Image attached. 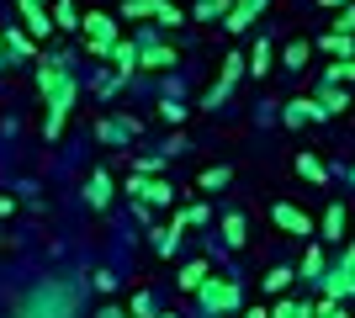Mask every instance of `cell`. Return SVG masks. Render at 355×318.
I'll use <instances>...</instances> for the list:
<instances>
[{"label":"cell","mask_w":355,"mask_h":318,"mask_svg":"<svg viewBox=\"0 0 355 318\" xmlns=\"http://www.w3.org/2000/svg\"><path fill=\"white\" fill-rule=\"evenodd\" d=\"M74 308H80L74 287H64V281H43L37 292H27V297H21L16 318H74Z\"/></svg>","instance_id":"6da1fadb"},{"label":"cell","mask_w":355,"mask_h":318,"mask_svg":"<svg viewBox=\"0 0 355 318\" xmlns=\"http://www.w3.org/2000/svg\"><path fill=\"white\" fill-rule=\"evenodd\" d=\"M191 297H196V308H202V318H234L239 308H244V287H239L234 276H212V271Z\"/></svg>","instance_id":"7a4b0ae2"},{"label":"cell","mask_w":355,"mask_h":318,"mask_svg":"<svg viewBox=\"0 0 355 318\" xmlns=\"http://www.w3.org/2000/svg\"><path fill=\"white\" fill-rule=\"evenodd\" d=\"M43 101H48V117H43V138L53 143V138H64V122H69V112H74V101H80V80L64 69L53 85L43 91Z\"/></svg>","instance_id":"3957f363"},{"label":"cell","mask_w":355,"mask_h":318,"mask_svg":"<svg viewBox=\"0 0 355 318\" xmlns=\"http://www.w3.org/2000/svg\"><path fill=\"white\" fill-rule=\"evenodd\" d=\"M80 32H85V53H90V59H106L112 43L122 37L117 16H106V11H85V16H80Z\"/></svg>","instance_id":"277c9868"},{"label":"cell","mask_w":355,"mask_h":318,"mask_svg":"<svg viewBox=\"0 0 355 318\" xmlns=\"http://www.w3.org/2000/svg\"><path fill=\"white\" fill-rule=\"evenodd\" d=\"M313 287L324 292V297H334V303H350L355 297V255H340L334 265H324V276Z\"/></svg>","instance_id":"5b68a950"},{"label":"cell","mask_w":355,"mask_h":318,"mask_svg":"<svg viewBox=\"0 0 355 318\" xmlns=\"http://www.w3.org/2000/svg\"><path fill=\"white\" fill-rule=\"evenodd\" d=\"M308 96L318 101L324 122H329V117H340V112H350V85H334V80H318V85H313Z\"/></svg>","instance_id":"8992f818"},{"label":"cell","mask_w":355,"mask_h":318,"mask_svg":"<svg viewBox=\"0 0 355 318\" xmlns=\"http://www.w3.org/2000/svg\"><path fill=\"white\" fill-rule=\"evenodd\" d=\"M180 64V48H170V43H154V37H138V69H175Z\"/></svg>","instance_id":"52a82bcc"},{"label":"cell","mask_w":355,"mask_h":318,"mask_svg":"<svg viewBox=\"0 0 355 318\" xmlns=\"http://www.w3.org/2000/svg\"><path fill=\"white\" fill-rule=\"evenodd\" d=\"M270 218H276V228H282V233H292V239H313V218L297 207V202H276V207H270Z\"/></svg>","instance_id":"ba28073f"},{"label":"cell","mask_w":355,"mask_h":318,"mask_svg":"<svg viewBox=\"0 0 355 318\" xmlns=\"http://www.w3.org/2000/svg\"><path fill=\"white\" fill-rule=\"evenodd\" d=\"M266 11V0H234V6H228V11H223V32H250L254 27V16Z\"/></svg>","instance_id":"9c48e42d"},{"label":"cell","mask_w":355,"mask_h":318,"mask_svg":"<svg viewBox=\"0 0 355 318\" xmlns=\"http://www.w3.org/2000/svg\"><path fill=\"white\" fill-rule=\"evenodd\" d=\"M106 64H112V75H117V80H133L138 75V43H133V37H117L112 53H106Z\"/></svg>","instance_id":"30bf717a"},{"label":"cell","mask_w":355,"mask_h":318,"mask_svg":"<svg viewBox=\"0 0 355 318\" xmlns=\"http://www.w3.org/2000/svg\"><path fill=\"white\" fill-rule=\"evenodd\" d=\"M308 122H324L318 101H313V96H292V101L282 106V127H308Z\"/></svg>","instance_id":"8fae6325"},{"label":"cell","mask_w":355,"mask_h":318,"mask_svg":"<svg viewBox=\"0 0 355 318\" xmlns=\"http://www.w3.org/2000/svg\"><path fill=\"white\" fill-rule=\"evenodd\" d=\"M345 228H350V207H345V202H329L324 218H318V233H324V244H345Z\"/></svg>","instance_id":"7c38bea8"},{"label":"cell","mask_w":355,"mask_h":318,"mask_svg":"<svg viewBox=\"0 0 355 318\" xmlns=\"http://www.w3.org/2000/svg\"><path fill=\"white\" fill-rule=\"evenodd\" d=\"M16 16L27 21L32 37H53V16L43 11V0H16Z\"/></svg>","instance_id":"4fadbf2b"},{"label":"cell","mask_w":355,"mask_h":318,"mask_svg":"<svg viewBox=\"0 0 355 318\" xmlns=\"http://www.w3.org/2000/svg\"><path fill=\"white\" fill-rule=\"evenodd\" d=\"M270 69H276V48H270V37H260V43L250 48V59H244V75H254V80H266Z\"/></svg>","instance_id":"5bb4252c"},{"label":"cell","mask_w":355,"mask_h":318,"mask_svg":"<svg viewBox=\"0 0 355 318\" xmlns=\"http://www.w3.org/2000/svg\"><path fill=\"white\" fill-rule=\"evenodd\" d=\"M112 197H117V186H112V175H106V170H96V175L85 181V202H90L96 212H106V207H112Z\"/></svg>","instance_id":"9a60e30c"},{"label":"cell","mask_w":355,"mask_h":318,"mask_svg":"<svg viewBox=\"0 0 355 318\" xmlns=\"http://www.w3.org/2000/svg\"><path fill=\"white\" fill-rule=\"evenodd\" d=\"M207 271H212V260H207V255H196V260H186V265H180V276H175V287L186 292V297H191V292L202 287V281H207Z\"/></svg>","instance_id":"2e32d148"},{"label":"cell","mask_w":355,"mask_h":318,"mask_svg":"<svg viewBox=\"0 0 355 318\" xmlns=\"http://www.w3.org/2000/svg\"><path fill=\"white\" fill-rule=\"evenodd\" d=\"M223 244H228V249H244V244H250V218H244V212H223Z\"/></svg>","instance_id":"e0dca14e"},{"label":"cell","mask_w":355,"mask_h":318,"mask_svg":"<svg viewBox=\"0 0 355 318\" xmlns=\"http://www.w3.org/2000/svg\"><path fill=\"white\" fill-rule=\"evenodd\" d=\"M318 48H324L329 59H355V32H334L329 27L324 37H318Z\"/></svg>","instance_id":"ac0fdd59"},{"label":"cell","mask_w":355,"mask_h":318,"mask_svg":"<svg viewBox=\"0 0 355 318\" xmlns=\"http://www.w3.org/2000/svg\"><path fill=\"white\" fill-rule=\"evenodd\" d=\"M144 202L148 207H170V202H175V186L164 181V175H144Z\"/></svg>","instance_id":"d6986e66"},{"label":"cell","mask_w":355,"mask_h":318,"mask_svg":"<svg viewBox=\"0 0 355 318\" xmlns=\"http://www.w3.org/2000/svg\"><path fill=\"white\" fill-rule=\"evenodd\" d=\"M324 265H329V255H324V249H318V244H308V255L297 260V276H302V281H308V287H313V281L324 276Z\"/></svg>","instance_id":"ffe728a7"},{"label":"cell","mask_w":355,"mask_h":318,"mask_svg":"<svg viewBox=\"0 0 355 318\" xmlns=\"http://www.w3.org/2000/svg\"><path fill=\"white\" fill-rule=\"evenodd\" d=\"M148 244H154V255H159V260H175L180 233H175V228H148Z\"/></svg>","instance_id":"44dd1931"},{"label":"cell","mask_w":355,"mask_h":318,"mask_svg":"<svg viewBox=\"0 0 355 318\" xmlns=\"http://www.w3.org/2000/svg\"><path fill=\"white\" fill-rule=\"evenodd\" d=\"M297 175H302V181H313V186H324V181H329V165L318 159V154H297Z\"/></svg>","instance_id":"7402d4cb"},{"label":"cell","mask_w":355,"mask_h":318,"mask_svg":"<svg viewBox=\"0 0 355 318\" xmlns=\"http://www.w3.org/2000/svg\"><path fill=\"white\" fill-rule=\"evenodd\" d=\"M53 21H59L53 32H80V6L74 0H53Z\"/></svg>","instance_id":"603a6c76"},{"label":"cell","mask_w":355,"mask_h":318,"mask_svg":"<svg viewBox=\"0 0 355 318\" xmlns=\"http://www.w3.org/2000/svg\"><path fill=\"white\" fill-rule=\"evenodd\" d=\"M228 181H234V170H228V165H207L196 186H202V191H228Z\"/></svg>","instance_id":"cb8c5ba5"},{"label":"cell","mask_w":355,"mask_h":318,"mask_svg":"<svg viewBox=\"0 0 355 318\" xmlns=\"http://www.w3.org/2000/svg\"><path fill=\"white\" fill-rule=\"evenodd\" d=\"M292 281H297V271H292V265H270V271H266V292H270V297H282V292L292 287Z\"/></svg>","instance_id":"d4e9b609"},{"label":"cell","mask_w":355,"mask_h":318,"mask_svg":"<svg viewBox=\"0 0 355 318\" xmlns=\"http://www.w3.org/2000/svg\"><path fill=\"white\" fill-rule=\"evenodd\" d=\"M308 59H313V43H302V37L282 48V69H302V64H308Z\"/></svg>","instance_id":"484cf974"},{"label":"cell","mask_w":355,"mask_h":318,"mask_svg":"<svg viewBox=\"0 0 355 318\" xmlns=\"http://www.w3.org/2000/svg\"><path fill=\"white\" fill-rule=\"evenodd\" d=\"M159 0H122V21H154Z\"/></svg>","instance_id":"4316f807"},{"label":"cell","mask_w":355,"mask_h":318,"mask_svg":"<svg viewBox=\"0 0 355 318\" xmlns=\"http://www.w3.org/2000/svg\"><path fill=\"white\" fill-rule=\"evenodd\" d=\"M324 80H334V85H355V59H329Z\"/></svg>","instance_id":"83f0119b"},{"label":"cell","mask_w":355,"mask_h":318,"mask_svg":"<svg viewBox=\"0 0 355 318\" xmlns=\"http://www.w3.org/2000/svg\"><path fill=\"white\" fill-rule=\"evenodd\" d=\"M6 48H11V53H21V59H37V43H32L21 27H6Z\"/></svg>","instance_id":"f1b7e54d"},{"label":"cell","mask_w":355,"mask_h":318,"mask_svg":"<svg viewBox=\"0 0 355 318\" xmlns=\"http://www.w3.org/2000/svg\"><path fill=\"white\" fill-rule=\"evenodd\" d=\"M180 223H186V228H207L212 223V207H207V202H191V207L180 212Z\"/></svg>","instance_id":"f546056e"},{"label":"cell","mask_w":355,"mask_h":318,"mask_svg":"<svg viewBox=\"0 0 355 318\" xmlns=\"http://www.w3.org/2000/svg\"><path fill=\"white\" fill-rule=\"evenodd\" d=\"M133 175H164V154H133Z\"/></svg>","instance_id":"4dcf8cb0"},{"label":"cell","mask_w":355,"mask_h":318,"mask_svg":"<svg viewBox=\"0 0 355 318\" xmlns=\"http://www.w3.org/2000/svg\"><path fill=\"white\" fill-rule=\"evenodd\" d=\"M228 6H234V0H196V21H218Z\"/></svg>","instance_id":"1f68e13d"},{"label":"cell","mask_w":355,"mask_h":318,"mask_svg":"<svg viewBox=\"0 0 355 318\" xmlns=\"http://www.w3.org/2000/svg\"><path fill=\"white\" fill-rule=\"evenodd\" d=\"M154 21H159V27H186V16H180V6H170V0H159V11H154Z\"/></svg>","instance_id":"d6a6232c"},{"label":"cell","mask_w":355,"mask_h":318,"mask_svg":"<svg viewBox=\"0 0 355 318\" xmlns=\"http://www.w3.org/2000/svg\"><path fill=\"white\" fill-rule=\"evenodd\" d=\"M128 313H133V318H154V297H148V292L138 287V297L128 303Z\"/></svg>","instance_id":"836d02e7"},{"label":"cell","mask_w":355,"mask_h":318,"mask_svg":"<svg viewBox=\"0 0 355 318\" xmlns=\"http://www.w3.org/2000/svg\"><path fill=\"white\" fill-rule=\"evenodd\" d=\"M329 27H334V32H355V0H350V6H340V16H334Z\"/></svg>","instance_id":"e575fe53"},{"label":"cell","mask_w":355,"mask_h":318,"mask_svg":"<svg viewBox=\"0 0 355 318\" xmlns=\"http://www.w3.org/2000/svg\"><path fill=\"white\" fill-rule=\"evenodd\" d=\"M297 308H302V303H297V297H276V308H270V318H297Z\"/></svg>","instance_id":"d590c367"},{"label":"cell","mask_w":355,"mask_h":318,"mask_svg":"<svg viewBox=\"0 0 355 318\" xmlns=\"http://www.w3.org/2000/svg\"><path fill=\"white\" fill-rule=\"evenodd\" d=\"M159 117L164 122H186V106H180V101H159Z\"/></svg>","instance_id":"8d00e7d4"},{"label":"cell","mask_w":355,"mask_h":318,"mask_svg":"<svg viewBox=\"0 0 355 318\" xmlns=\"http://www.w3.org/2000/svg\"><path fill=\"white\" fill-rule=\"evenodd\" d=\"M239 318H270V308H239Z\"/></svg>","instance_id":"74e56055"},{"label":"cell","mask_w":355,"mask_h":318,"mask_svg":"<svg viewBox=\"0 0 355 318\" xmlns=\"http://www.w3.org/2000/svg\"><path fill=\"white\" fill-rule=\"evenodd\" d=\"M16 212V197H0V218H11Z\"/></svg>","instance_id":"f35d334b"},{"label":"cell","mask_w":355,"mask_h":318,"mask_svg":"<svg viewBox=\"0 0 355 318\" xmlns=\"http://www.w3.org/2000/svg\"><path fill=\"white\" fill-rule=\"evenodd\" d=\"M96 318H133V313H122V308H101Z\"/></svg>","instance_id":"ab89813d"},{"label":"cell","mask_w":355,"mask_h":318,"mask_svg":"<svg viewBox=\"0 0 355 318\" xmlns=\"http://www.w3.org/2000/svg\"><path fill=\"white\" fill-rule=\"evenodd\" d=\"M318 6H329V11H340V6H350V0H318Z\"/></svg>","instance_id":"60d3db41"},{"label":"cell","mask_w":355,"mask_h":318,"mask_svg":"<svg viewBox=\"0 0 355 318\" xmlns=\"http://www.w3.org/2000/svg\"><path fill=\"white\" fill-rule=\"evenodd\" d=\"M0 64H6V32H0Z\"/></svg>","instance_id":"b9f144b4"},{"label":"cell","mask_w":355,"mask_h":318,"mask_svg":"<svg viewBox=\"0 0 355 318\" xmlns=\"http://www.w3.org/2000/svg\"><path fill=\"white\" fill-rule=\"evenodd\" d=\"M345 255H355V239H345Z\"/></svg>","instance_id":"7bdbcfd3"},{"label":"cell","mask_w":355,"mask_h":318,"mask_svg":"<svg viewBox=\"0 0 355 318\" xmlns=\"http://www.w3.org/2000/svg\"><path fill=\"white\" fill-rule=\"evenodd\" d=\"M154 318H175V313H154Z\"/></svg>","instance_id":"ee69618b"},{"label":"cell","mask_w":355,"mask_h":318,"mask_svg":"<svg viewBox=\"0 0 355 318\" xmlns=\"http://www.w3.org/2000/svg\"><path fill=\"white\" fill-rule=\"evenodd\" d=\"M350 186H355V165H350Z\"/></svg>","instance_id":"f6af8a7d"}]
</instances>
